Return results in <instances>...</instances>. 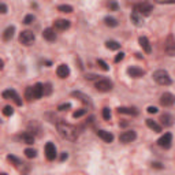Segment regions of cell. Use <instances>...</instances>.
I'll return each mask as SVG.
<instances>
[{
	"mask_svg": "<svg viewBox=\"0 0 175 175\" xmlns=\"http://www.w3.org/2000/svg\"><path fill=\"white\" fill-rule=\"evenodd\" d=\"M56 146L53 145L52 142H47L45 145V156H47V159L48 160H55L56 157Z\"/></svg>",
	"mask_w": 175,
	"mask_h": 175,
	"instance_id": "30bf717a",
	"label": "cell"
},
{
	"mask_svg": "<svg viewBox=\"0 0 175 175\" xmlns=\"http://www.w3.org/2000/svg\"><path fill=\"white\" fill-rule=\"evenodd\" d=\"M97 66L101 68V70H103V71H108V70H110V66L104 62V60H101V59H99V60H97Z\"/></svg>",
	"mask_w": 175,
	"mask_h": 175,
	"instance_id": "1f68e13d",
	"label": "cell"
},
{
	"mask_svg": "<svg viewBox=\"0 0 175 175\" xmlns=\"http://www.w3.org/2000/svg\"><path fill=\"white\" fill-rule=\"evenodd\" d=\"M33 21H34V15H32V14H29V15H26L23 18V23L25 25H30V23H33Z\"/></svg>",
	"mask_w": 175,
	"mask_h": 175,
	"instance_id": "d590c367",
	"label": "cell"
},
{
	"mask_svg": "<svg viewBox=\"0 0 175 175\" xmlns=\"http://www.w3.org/2000/svg\"><path fill=\"white\" fill-rule=\"evenodd\" d=\"M146 126L149 127V129H152L155 133H160L162 131V126L157 122H155L153 119H146Z\"/></svg>",
	"mask_w": 175,
	"mask_h": 175,
	"instance_id": "603a6c76",
	"label": "cell"
},
{
	"mask_svg": "<svg viewBox=\"0 0 175 175\" xmlns=\"http://www.w3.org/2000/svg\"><path fill=\"white\" fill-rule=\"evenodd\" d=\"M146 111H148L149 113H156V112H157V108L153 107V105H151V107H148V110H146Z\"/></svg>",
	"mask_w": 175,
	"mask_h": 175,
	"instance_id": "ee69618b",
	"label": "cell"
},
{
	"mask_svg": "<svg viewBox=\"0 0 175 175\" xmlns=\"http://www.w3.org/2000/svg\"><path fill=\"white\" fill-rule=\"evenodd\" d=\"M21 139H22V142L27 144V145H32V144L34 142V136H33V133L25 131V133L21 134Z\"/></svg>",
	"mask_w": 175,
	"mask_h": 175,
	"instance_id": "ac0fdd59",
	"label": "cell"
},
{
	"mask_svg": "<svg viewBox=\"0 0 175 175\" xmlns=\"http://www.w3.org/2000/svg\"><path fill=\"white\" fill-rule=\"evenodd\" d=\"M0 13H1V14H6L7 13V6L4 3L0 4Z\"/></svg>",
	"mask_w": 175,
	"mask_h": 175,
	"instance_id": "b9f144b4",
	"label": "cell"
},
{
	"mask_svg": "<svg viewBox=\"0 0 175 175\" xmlns=\"http://www.w3.org/2000/svg\"><path fill=\"white\" fill-rule=\"evenodd\" d=\"M174 103H175V96L172 93L165 92V93L162 94V97H160V104H162L163 107H171V105H174Z\"/></svg>",
	"mask_w": 175,
	"mask_h": 175,
	"instance_id": "52a82bcc",
	"label": "cell"
},
{
	"mask_svg": "<svg viewBox=\"0 0 175 175\" xmlns=\"http://www.w3.org/2000/svg\"><path fill=\"white\" fill-rule=\"evenodd\" d=\"M58 11H60V13H66V14H70V13H73V7L68 6V4H60V6L58 7Z\"/></svg>",
	"mask_w": 175,
	"mask_h": 175,
	"instance_id": "83f0119b",
	"label": "cell"
},
{
	"mask_svg": "<svg viewBox=\"0 0 175 175\" xmlns=\"http://www.w3.org/2000/svg\"><path fill=\"white\" fill-rule=\"evenodd\" d=\"M71 96H73V97L79 99V101H82V103L88 104L89 107H92V105H93V104H92L90 97H89V96H86V94H84L82 92H73V93H71Z\"/></svg>",
	"mask_w": 175,
	"mask_h": 175,
	"instance_id": "4fadbf2b",
	"label": "cell"
},
{
	"mask_svg": "<svg viewBox=\"0 0 175 175\" xmlns=\"http://www.w3.org/2000/svg\"><path fill=\"white\" fill-rule=\"evenodd\" d=\"M70 25H71V23L67 19H56L55 22H53V26H55L58 30H66L70 27Z\"/></svg>",
	"mask_w": 175,
	"mask_h": 175,
	"instance_id": "9a60e30c",
	"label": "cell"
},
{
	"mask_svg": "<svg viewBox=\"0 0 175 175\" xmlns=\"http://www.w3.org/2000/svg\"><path fill=\"white\" fill-rule=\"evenodd\" d=\"M113 84L110 81V79H99L97 82H96V85H94V88L97 89L99 92H110L111 89H112Z\"/></svg>",
	"mask_w": 175,
	"mask_h": 175,
	"instance_id": "8992f818",
	"label": "cell"
},
{
	"mask_svg": "<svg viewBox=\"0 0 175 175\" xmlns=\"http://www.w3.org/2000/svg\"><path fill=\"white\" fill-rule=\"evenodd\" d=\"M88 112V110H85V108H82V110H78V111H75L74 113H73V116L77 119V118H81V116H84L85 113Z\"/></svg>",
	"mask_w": 175,
	"mask_h": 175,
	"instance_id": "836d02e7",
	"label": "cell"
},
{
	"mask_svg": "<svg viewBox=\"0 0 175 175\" xmlns=\"http://www.w3.org/2000/svg\"><path fill=\"white\" fill-rule=\"evenodd\" d=\"M108 7H110V10L116 11V10H118V3H115V1H112V3H110V4H108Z\"/></svg>",
	"mask_w": 175,
	"mask_h": 175,
	"instance_id": "ab89813d",
	"label": "cell"
},
{
	"mask_svg": "<svg viewBox=\"0 0 175 175\" xmlns=\"http://www.w3.org/2000/svg\"><path fill=\"white\" fill-rule=\"evenodd\" d=\"M56 127H58L59 134L66 139H70V141H75L78 138V129L75 126H71V125L66 123V122H58L56 123Z\"/></svg>",
	"mask_w": 175,
	"mask_h": 175,
	"instance_id": "6da1fadb",
	"label": "cell"
},
{
	"mask_svg": "<svg viewBox=\"0 0 175 175\" xmlns=\"http://www.w3.org/2000/svg\"><path fill=\"white\" fill-rule=\"evenodd\" d=\"M171 142H172V134L171 133H165L164 136L160 137L159 141H157L159 146H162L164 149H170V148H171Z\"/></svg>",
	"mask_w": 175,
	"mask_h": 175,
	"instance_id": "9c48e42d",
	"label": "cell"
},
{
	"mask_svg": "<svg viewBox=\"0 0 175 175\" xmlns=\"http://www.w3.org/2000/svg\"><path fill=\"white\" fill-rule=\"evenodd\" d=\"M42 37L47 40V41H55L56 40V33L53 29H51V27H48V29H44V32H42Z\"/></svg>",
	"mask_w": 175,
	"mask_h": 175,
	"instance_id": "2e32d148",
	"label": "cell"
},
{
	"mask_svg": "<svg viewBox=\"0 0 175 175\" xmlns=\"http://www.w3.org/2000/svg\"><path fill=\"white\" fill-rule=\"evenodd\" d=\"M1 96H3V99H6V100H13L16 105H22V100H21L19 94L16 93L14 89H7V90H4L3 93H1Z\"/></svg>",
	"mask_w": 175,
	"mask_h": 175,
	"instance_id": "3957f363",
	"label": "cell"
},
{
	"mask_svg": "<svg viewBox=\"0 0 175 175\" xmlns=\"http://www.w3.org/2000/svg\"><path fill=\"white\" fill-rule=\"evenodd\" d=\"M165 53L168 56H175V42L168 44V45L165 47Z\"/></svg>",
	"mask_w": 175,
	"mask_h": 175,
	"instance_id": "f546056e",
	"label": "cell"
},
{
	"mask_svg": "<svg viewBox=\"0 0 175 175\" xmlns=\"http://www.w3.org/2000/svg\"><path fill=\"white\" fill-rule=\"evenodd\" d=\"M34 39H36V36H34V33L30 32V30H23L19 34V42L23 44V45H30V44L34 41Z\"/></svg>",
	"mask_w": 175,
	"mask_h": 175,
	"instance_id": "277c9868",
	"label": "cell"
},
{
	"mask_svg": "<svg viewBox=\"0 0 175 175\" xmlns=\"http://www.w3.org/2000/svg\"><path fill=\"white\" fill-rule=\"evenodd\" d=\"M104 22H105L107 26H110V27H116L118 26V21L115 19V18H112V16H105V18H104Z\"/></svg>",
	"mask_w": 175,
	"mask_h": 175,
	"instance_id": "484cf974",
	"label": "cell"
},
{
	"mask_svg": "<svg viewBox=\"0 0 175 175\" xmlns=\"http://www.w3.org/2000/svg\"><path fill=\"white\" fill-rule=\"evenodd\" d=\"M71 108V104L70 103H65V104H60L58 107V111H67V110H70Z\"/></svg>",
	"mask_w": 175,
	"mask_h": 175,
	"instance_id": "74e56055",
	"label": "cell"
},
{
	"mask_svg": "<svg viewBox=\"0 0 175 175\" xmlns=\"http://www.w3.org/2000/svg\"><path fill=\"white\" fill-rule=\"evenodd\" d=\"M152 167H153V168H157V170H162L163 168V165L160 164L159 162H153L152 163Z\"/></svg>",
	"mask_w": 175,
	"mask_h": 175,
	"instance_id": "60d3db41",
	"label": "cell"
},
{
	"mask_svg": "<svg viewBox=\"0 0 175 175\" xmlns=\"http://www.w3.org/2000/svg\"><path fill=\"white\" fill-rule=\"evenodd\" d=\"M127 74H129L131 78H141L144 74H145V71H144L142 68L136 67V66H131V67L127 68Z\"/></svg>",
	"mask_w": 175,
	"mask_h": 175,
	"instance_id": "8fae6325",
	"label": "cell"
},
{
	"mask_svg": "<svg viewBox=\"0 0 175 175\" xmlns=\"http://www.w3.org/2000/svg\"><path fill=\"white\" fill-rule=\"evenodd\" d=\"M136 138H137V134L134 130H127V131H123V133L119 136V141L123 144H129V142H131V141H134Z\"/></svg>",
	"mask_w": 175,
	"mask_h": 175,
	"instance_id": "ba28073f",
	"label": "cell"
},
{
	"mask_svg": "<svg viewBox=\"0 0 175 175\" xmlns=\"http://www.w3.org/2000/svg\"><path fill=\"white\" fill-rule=\"evenodd\" d=\"M67 157H68V155H67V153H66V152H63V153H62V156H60V160H62V162H63V160H66V159H67Z\"/></svg>",
	"mask_w": 175,
	"mask_h": 175,
	"instance_id": "f6af8a7d",
	"label": "cell"
},
{
	"mask_svg": "<svg viewBox=\"0 0 175 175\" xmlns=\"http://www.w3.org/2000/svg\"><path fill=\"white\" fill-rule=\"evenodd\" d=\"M14 113V108L11 107V105H6V107L3 108V115L4 116H11Z\"/></svg>",
	"mask_w": 175,
	"mask_h": 175,
	"instance_id": "4dcf8cb0",
	"label": "cell"
},
{
	"mask_svg": "<svg viewBox=\"0 0 175 175\" xmlns=\"http://www.w3.org/2000/svg\"><path fill=\"white\" fill-rule=\"evenodd\" d=\"M97 77H99V75H96V74H86V75H85V78H86V79H89V81H90V79H96Z\"/></svg>",
	"mask_w": 175,
	"mask_h": 175,
	"instance_id": "7bdbcfd3",
	"label": "cell"
},
{
	"mask_svg": "<svg viewBox=\"0 0 175 175\" xmlns=\"http://www.w3.org/2000/svg\"><path fill=\"white\" fill-rule=\"evenodd\" d=\"M14 32H15V26H8L6 30L3 32V40L4 41H10L11 39L14 37Z\"/></svg>",
	"mask_w": 175,
	"mask_h": 175,
	"instance_id": "d6986e66",
	"label": "cell"
},
{
	"mask_svg": "<svg viewBox=\"0 0 175 175\" xmlns=\"http://www.w3.org/2000/svg\"><path fill=\"white\" fill-rule=\"evenodd\" d=\"M56 74H58L59 78L65 79V78H67L70 75V68H68L67 65H59L58 68H56Z\"/></svg>",
	"mask_w": 175,
	"mask_h": 175,
	"instance_id": "7c38bea8",
	"label": "cell"
},
{
	"mask_svg": "<svg viewBox=\"0 0 175 175\" xmlns=\"http://www.w3.org/2000/svg\"><path fill=\"white\" fill-rule=\"evenodd\" d=\"M138 42H139V45H141V48L144 49V51L146 52V53H151L152 52V47H151V42L149 40L146 39V37H139L138 39Z\"/></svg>",
	"mask_w": 175,
	"mask_h": 175,
	"instance_id": "5bb4252c",
	"label": "cell"
},
{
	"mask_svg": "<svg viewBox=\"0 0 175 175\" xmlns=\"http://www.w3.org/2000/svg\"><path fill=\"white\" fill-rule=\"evenodd\" d=\"M25 156L26 157H29V159H33V157H36L37 156V151L33 149V148H26L25 149Z\"/></svg>",
	"mask_w": 175,
	"mask_h": 175,
	"instance_id": "f1b7e54d",
	"label": "cell"
},
{
	"mask_svg": "<svg viewBox=\"0 0 175 175\" xmlns=\"http://www.w3.org/2000/svg\"><path fill=\"white\" fill-rule=\"evenodd\" d=\"M134 11L136 13H138L139 15L142 16V15H145V16H148L151 14V11H152V6H151L149 3H137L136 6H134Z\"/></svg>",
	"mask_w": 175,
	"mask_h": 175,
	"instance_id": "5b68a950",
	"label": "cell"
},
{
	"mask_svg": "<svg viewBox=\"0 0 175 175\" xmlns=\"http://www.w3.org/2000/svg\"><path fill=\"white\" fill-rule=\"evenodd\" d=\"M130 19H131V22H133L136 26H141V25H142V16L139 15L138 13H136V11H133V13H131Z\"/></svg>",
	"mask_w": 175,
	"mask_h": 175,
	"instance_id": "cb8c5ba5",
	"label": "cell"
},
{
	"mask_svg": "<svg viewBox=\"0 0 175 175\" xmlns=\"http://www.w3.org/2000/svg\"><path fill=\"white\" fill-rule=\"evenodd\" d=\"M7 160H8V162H11L13 164H15V165L22 164V163H21V160H19V159H16L15 156H13V155H8V156H7Z\"/></svg>",
	"mask_w": 175,
	"mask_h": 175,
	"instance_id": "d6a6232c",
	"label": "cell"
},
{
	"mask_svg": "<svg viewBox=\"0 0 175 175\" xmlns=\"http://www.w3.org/2000/svg\"><path fill=\"white\" fill-rule=\"evenodd\" d=\"M33 93H34V99H40L42 96V94H44V85L42 84H36L34 85V86H33Z\"/></svg>",
	"mask_w": 175,
	"mask_h": 175,
	"instance_id": "7402d4cb",
	"label": "cell"
},
{
	"mask_svg": "<svg viewBox=\"0 0 175 175\" xmlns=\"http://www.w3.org/2000/svg\"><path fill=\"white\" fill-rule=\"evenodd\" d=\"M25 97L27 101H32V100H36L34 99V93H33V86H27L25 90Z\"/></svg>",
	"mask_w": 175,
	"mask_h": 175,
	"instance_id": "4316f807",
	"label": "cell"
},
{
	"mask_svg": "<svg viewBox=\"0 0 175 175\" xmlns=\"http://www.w3.org/2000/svg\"><path fill=\"white\" fill-rule=\"evenodd\" d=\"M123 58H125V53H123V52H119V53L115 56V59H113V60H115V63H119L120 60H123Z\"/></svg>",
	"mask_w": 175,
	"mask_h": 175,
	"instance_id": "f35d334b",
	"label": "cell"
},
{
	"mask_svg": "<svg viewBox=\"0 0 175 175\" xmlns=\"http://www.w3.org/2000/svg\"><path fill=\"white\" fill-rule=\"evenodd\" d=\"M160 122H162V125L164 127H170V126H172V116L170 115V113H163L162 116H160Z\"/></svg>",
	"mask_w": 175,
	"mask_h": 175,
	"instance_id": "ffe728a7",
	"label": "cell"
},
{
	"mask_svg": "<svg viewBox=\"0 0 175 175\" xmlns=\"http://www.w3.org/2000/svg\"><path fill=\"white\" fill-rule=\"evenodd\" d=\"M105 47L108 49H111V51H118L120 48V44L118 41H115V40H108V41H105Z\"/></svg>",
	"mask_w": 175,
	"mask_h": 175,
	"instance_id": "d4e9b609",
	"label": "cell"
},
{
	"mask_svg": "<svg viewBox=\"0 0 175 175\" xmlns=\"http://www.w3.org/2000/svg\"><path fill=\"white\" fill-rule=\"evenodd\" d=\"M51 93H52V85L48 82V84L44 85V96H49Z\"/></svg>",
	"mask_w": 175,
	"mask_h": 175,
	"instance_id": "e575fe53",
	"label": "cell"
},
{
	"mask_svg": "<svg viewBox=\"0 0 175 175\" xmlns=\"http://www.w3.org/2000/svg\"><path fill=\"white\" fill-rule=\"evenodd\" d=\"M1 175H7V174H4V172H3V174H1Z\"/></svg>",
	"mask_w": 175,
	"mask_h": 175,
	"instance_id": "bcb514c9",
	"label": "cell"
},
{
	"mask_svg": "<svg viewBox=\"0 0 175 175\" xmlns=\"http://www.w3.org/2000/svg\"><path fill=\"white\" fill-rule=\"evenodd\" d=\"M103 118L105 120H110V118H111V111H110V108H103Z\"/></svg>",
	"mask_w": 175,
	"mask_h": 175,
	"instance_id": "8d00e7d4",
	"label": "cell"
},
{
	"mask_svg": "<svg viewBox=\"0 0 175 175\" xmlns=\"http://www.w3.org/2000/svg\"><path fill=\"white\" fill-rule=\"evenodd\" d=\"M118 113H126V115H138V111L136 108H131V107H119L118 108Z\"/></svg>",
	"mask_w": 175,
	"mask_h": 175,
	"instance_id": "44dd1931",
	"label": "cell"
},
{
	"mask_svg": "<svg viewBox=\"0 0 175 175\" xmlns=\"http://www.w3.org/2000/svg\"><path fill=\"white\" fill-rule=\"evenodd\" d=\"M97 136L100 137L103 141H105V142H112V141H113L112 133H110V131H105V130H99V131H97Z\"/></svg>",
	"mask_w": 175,
	"mask_h": 175,
	"instance_id": "e0dca14e",
	"label": "cell"
},
{
	"mask_svg": "<svg viewBox=\"0 0 175 175\" xmlns=\"http://www.w3.org/2000/svg\"><path fill=\"white\" fill-rule=\"evenodd\" d=\"M153 79L159 85H163V86H168V85L172 84V79L170 77V74L165 70H156L155 73L152 74Z\"/></svg>",
	"mask_w": 175,
	"mask_h": 175,
	"instance_id": "7a4b0ae2",
	"label": "cell"
}]
</instances>
